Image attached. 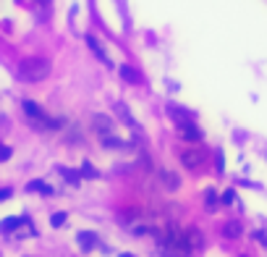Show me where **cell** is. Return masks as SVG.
I'll list each match as a JSON object with an SVG mask.
<instances>
[{
    "label": "cell",
    "instance_id": "obj_1",
    "mask_svg": "<svg viewBox=\"0 0 267 257\" xmlns=\"http://www.w3.org/2000/svg\"><path fill=\"white\" fill-rule=\"evenodd\" d=\"M157 252L160 254H189L186 231H181L176 223H168L165 231H160L157 236Z\"/></svg>",
    "mask_w": 267,
    "mask_h": 257
},
{
    "label": "cell",
    "instance_id": "obj_2",
    "mask_svg": "<svg viewBox=\"0 0 267 257\" xmlns=\"http://www.w3.org/2000/svg\"><path fill=\"white\" fill-rule=\"evenodd\" d=\"M50 68H53V66H50L48 58H42V55H29V58H24V61H19L16 76H19V81L34 84V81L48 79V76H50Z\"/></svg>",
    "mask_w": 267,
    "mask_h": 257
},
{
    "label": "cell",
    "instance_id": "obj_3",
    "mask_svg": "<svg viewBox=\"0 0 267 257\" xmlns=\"http://www.w3.org/2000/svg\"><path fill=\"white\" fill-rule=\"evenodd\" d=\"M21 110H24L27 121H29L34 128H40V132H50V128H61V126H63L61 118H50V115L45 113L37 102H32V100L21 102Z\"/></svg>",
    "mask_w": 267,
    "mask_h": 257
},
{
    "label": "cell",
    "instance_id": "obj_4",
    "mask_svg": "<svg viewBox=\"0 0 267 257\" xmlns=\"http://www.w3.org/2000/svg\"><path fill=\"white\" fill-rule=\"evenodd\" d=\"M0 233H6V236H34V228L29 226L27 218H6L3 223H0Z\"/></svg>",
    "mask_w": 267,
    "mask_h": 257
},
{
    "label": "cell",
    "instance_id": "obj_5",
    "mask_svg": "<svg viewBox=\"0 0 267 257\" xmlns=\"http://www.w3.org/2000/svg\"><path fill=\"white\" fill-rule=\"evenodd\" d=\"M181 163H183V168L196 171V168H199L202 163H204V153H202V150H183Z\"/></svg>",
    "mask_w": 267,
    "mask_h": 257
},
{
    "label": "cell",
    "instance_id": "obj_6",
    "mask_svg": "<svg viewBox=\"0 0 267 257\" xmlns=\"http://www.w3.org/2000/svg\"><path fill=\"white\" fill-rule=\"evenodd\" d=\"M76 241L81 244V249H84V252H92L100 244V236H97V233H92V231H79Z\"/></svg>",
    "mask_w": 267,
    "mask_h": 257
},
{
    "label": "cell",
    "instance_id": "obj_7",
    "mask_svg": "<svg viewBox=\"0 0 267 257\" xmlns=\"http://www.w3.org/2000/svg\"><path fill=\"white\" fill-rule=\"evenodd\" d=\"M178 132H181V137L186 139V142H199V139H202V132L196 128V123H194V121L181 123V126H178Z\"/></svg>",
    "mask_w": 267,
    "mask_h": 257
},
{
    "label": "cell",
    "instance_id": "obj_8",
    "mask_svg": "<svg viewBox=\"0 0 267 257\" xmlns=\"http://www.w3.org/2000/svg\"><path fill=\"white\" fill-rule=\"evenodd\" d=\"M168 115H170V118H173V121H176L178 126H181V123H186V121H194V115H191L189 110H183V108H178V105H176V102H170V105H168Z\"/></svg>",
    "mask_w": 267,
    "mask_h": 257
},
{
    "label": "cell",
    "instance_id": "obj_9",
    "mask_svg": "<svg viewBox=\"0 0 267 257\" xmlns=\"http://www.w3.org/2000/svg\"><path fill=\"white\" fill-rule=\"evenodd\" d=\"M186 244H189V254L204 249V236H202V231H196V228L186 231Z\"/></svg>",
    "mask_w": 267,
    "mask_h": 257
},
{
    "label": "cell",
    "instance_id": "obj_10",
    "mask_svg": "<svg viewBox=\"0 0 267 257\" xmlns=\"http://www.w3.org/2000/svg\"><path fill=\"white\" fill-rule=\"evenodd\" d=\"M87 45H89V48H92V53H95V55L100 58L102 63H105V66H110V58H108L105 48H102V45L97 42V37H95V34H87Z\"/></svg>",
    "mask_w": 267,
    "mask_h": 257
},
{
    "label": "cell",
    "instance_id": "obj_11",
    "mask_svg": "<svg viewBox=\"0 0 267 257\" xmlns=\"http://www.w3.org/2000/svg\"><path fill=\"white\" fill-rule=\"evenodd\" d=\"M95 132H97L100 137L113 134V121L108 118V115H95Z\"/></svg>",
    "mask_w": 267,
    "mask_h": 257
},
{
    "label": "cell",
    "instance_id": "obj_12",
    "mask_svg": "<svg viewBox=\"0 0 267 257\" xmlns=\"http://www.w3.org/2000/svg\"><path fill=\"white\" fill-rule=\"evenodd\" d=\"M243 233V226L238 223V220H228V223L223 226V236L225 239H238Z\"/></svg>",
    "mask_w": 267,
    "mask_h": 257
},
{
    "label": "cell",
    "instance_id": "obj_13",
    "mask_svg": "<svg viewBox=\"0 0 267 257\" xmlns=\"http://www.w3.org/2000/svg\"><path fill=\"white\" fill-rule=\"evenodd\" d=\"M121 76H123V81H129V84H139V81H142V76H139L131 66H121Z\"/></svg>",
    "mask_w": 267,
    "mask_h": 257
},
{
    "label": "cell",
    "instance_id": "obj_14",
    "mask_svg": "<svg viewBox=\"0 0 267 257\" xmlns=\"http://www.w3.org/2000/svg\"><path fill=\"white\" fill-rule=\"evenodd\" d=\"M27 189L29 192H40V194H53V186H48L45 181H29Z\"/></svg>",
    "mask_w": 267,
    "mask_h": 257
},
{
    "label": "cell",
    "instance_id": "obj_15",
    "mask_svg": "<svg viewBox=\"0 0 267 257\" xmlns=\"http://www.w3.org/2000/svg\"><path fill=\"white\" fill-rule=\"evenodd\" d=\"M204 200H207V207H210V210H217V194H215V189H207L204 192Z\"/></svg>",
    "mask_w": 267,
    "mask_h": 257
},
{
    "label": "cell",
    "instance_id": "obj_16",
    "mask_svg": "<svg viewBox=\"0 0 267 257\" xmlns=\"http://www.w3.org/2000/svg\"><path fill=\"white\" fill-rule=\"evenodd\" d=\"M84 176H87V179H97L100 171H95V168L89 166V163H84V166H81V179H84Z\"/></svg>",
    "mask_w": 267,
    "mask_h": 257
},
{
    "label": "cell",
    "instance_id": "obj_17",
    "mask_svg": "<svg viewBox=\"0 0 267 257\" xmlns=\"http://www.w3.org/2000/svg\"><path fill=\"white\" fill-rule=\"evenodd\" d=\"M165 176V186L168 189H178V176H173V173H162Z\"/></svg>",
    "mask_w": 267,
    "mask_h": 257
},
{
    "label": "cell",
    "instance_id": "obj_18",
    "mask_svg": "<svg viewBox=\"0 0 267 257\" xmlns=\"http://www.w3.org/2000/svg\"><path fill=\"white\" fill-rule=\"evenodd\" d=\"M50 223H53L55 228H61V226H66V213H55V215L50 218Z\"/></svg>",
    "mask_w": 267,
    "mask_h": 257
},
{
    "label": "cell",
    "instance_id": "obj_19",
    "mask_svg": "<svg viewBox=\"0 0 267 257\" xmlns=\"http://www.w3.org/2000/svg\"><path fill=\"white\" fill-rule=\"evenodd\" d=\"M220 202H223V205H233V202H236V192H233V189H228L223 197H220Z\"/></svg>",
    "mask_w": 267,
    "mask_h": 257
},
{
    "label": "cell",
    "instance_id": "obj_20",
    "mask_svg": "<svg viewBox=\"0 0 267 257\" xmlns=\"http://www.w3.org/2000/svg\"><path fill=\"white\" fill-rule=\"evenodd\" d=\"M8 158H11V147L0 145V163H3V160H8Z\"/></svg>",
    "mask_w": 267,
    "mask_h": 257
},
{
    "label": "cell",
    "instance_id": "obj_21",
    "mask_svg": "<svg viewBox=\"0 0 267 257\" xmlns=\"http://www.w3.org/2000/svg\"><path fill=\"white\" fill-rule=\"evenodd\" d=\"M257 239L262 241V247H267V231H257Z\"/></svg>",
    "mask_w": 267,
    "mask_h": 257
},
{
    "label": "cell",
    "instance_id": "obj_22",
    "mask_svg": "<svg viewBox=\"0 0 267 257\" xmlns=\"http://www.w3.org/2000/svg\"><path fill=\"white\" fill-rule=\"evenodd\" d=\"M11 194H14V192H11V189H0V202H3V200H8V197Z\"/></svg>",
    "mask_w": 267,
    "mask_h": 257
},
{
    "label": "cell",
    "instance_id": "obj_23",
    "mask_svg": "<svg viewBox=\"0 0 267 257\" xmlns=\"http://www.w3.org/2000/svg\"><path fill=\"white\" fill-rule=\"evenodd\" d=\"M40 3H48V0H40Z\"/></svg>",
    "mask_w": 267,
    "mask_h": 257
}]
</instances>
